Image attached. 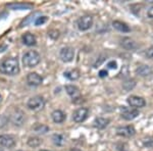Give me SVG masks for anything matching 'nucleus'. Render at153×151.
Returning a JSON list of instances; mask_svg holds the SVG:
<instances>
[{"instance_id":"nucleus-21","label":"nucleus","mask_w":153,"mask_h":151,"mask_svg":"<svg viewBox=\"0 0 153 151\" xmlns=\"http://www.w3.org/2000/svg\"><path fill=\"white\" fill-rule=\"evenodd\" d=\"M65 77L66 79H68L70 81H76L80 78V71L78 70H71L68 71H65Z\"/></svg>"},{"instance_id":"nucleus-10","label":"nucleus","mask_w":153,"mask_h":151,"mask_svg":"<svg viewBox=\"0 0 153 151\" xmlns=\"http://www.w3.org/2000/svg\"><path fill=\"white\" fill-rule=\"evenodd\" d=\"M117 134L122 137H132L136 134V130L133 126H125L117 129Z\"/></svg>"},{"instance_id":"nucleus-31","label":"nucleus","mask_w":153,"mask_h":151,"mask_svg":"<svg viewBox=\"0 0 153 151\" xmlns=\"http://www.w3.org/2000/svg\"><path fill=\"white\" fill-rule=\"evenodd\" d=\"M108 75V73H107V71L106 70H101L99 71V77L100 78H105V77H107Z\"/></svg>"},{"instance_id":"nucleus-35","label":"nucleus","mask_w":153,"mask_h":151,"mask_svg":"<svg viewBox=\"0 0 153 151\" xmlns=\"http://www.w3.org/2000/svg\"><path fill=\"white\" fill-rule=\"evenodd\" d=\"M0 151H3V150H2V149H0Z\"/></svg>"},{"instance_id":"nucleus-15","label":"nucleus","mask_w":153,"mask_h":151,"mask_svg":"<svg viewBox=\"0 0 153 151\" xmlns=\"http://www.w3.org/2000/svg\"><path fill=\"white\" fill-rule=\"evenodd\" d=\"M51 118H52L53 122L56 123H63L65 121V113L63 112V111L59 110V109H56L54 110L52 113H51Z\"/></svg>"},{"instance_id":"nucleus-25","label":"nucleus","mask_w":153,"mask_h":151,"mask_svg":"<svg viewBox=\"0 0 153 151\" xmlns=\"http://www.w3.org/2000/svg\"><path fill=\"white\" fill-rule=\"evenodd\" d=\"M135 86H136V82L134 80H128V81H126L124 83L123 87H124L127 91H130V90H132Z\"/></svg>"},{"instance_id":"nucleus-4","label":"nucleus","mask_w":153,"mask_h":151,"mask_svg":"<svg viewBox=\"0 0 153 151\" xmlns=\"http://www.w3.org/2000/svg\"><path fill=\"white\" fill-rule=\"evenodd\" d=\"M59 57L63 62H71L75 57V50L71 47H63L59 52Z\"/></svg>"},{"instance_id":"nucleus-14","label":"nucleus","mask_w":153,"mask_h":151,"mask_svg":"<svg viewBox=\"0 0 153 151\" xmlns=\"http://www.w3.org/2000/svg\"><path fill=\"white\" fill-rule=\"evenodd\" d=\"M136 73L140 77H149L152 75V68L146 64H141L136 68Z\"/></svg>"},{"instance_id":"nucleus-2","label":"nucleus","mask_w":153,"mask_h":151,"mask_svg":"<svg viewBox=\"0 0 153 151\" xmlns=\"http://www.w3.org/2000/svg\"><path fill=\"white\" fill-rule=\"evenodd\" d=\"M41 61V56L37 51L30 50L28 52L25 53L23 57V63L27 68H34Z\"/></svg>"},{"instance_id":"nucleus-7","label":"nucleus","mask_w":153,"mask_h":151,"mask_svg":"<svg viewBox=\"0 0 153 151\" xmlns=\"http://www.w3.org/2000/svg\"><path fill=\"white\" fill-rule=\"evenodd\" d=\"M89 115V109L86 107H81L78 108L75 112L73 113V120L76 123H82L87 118V116Z\"/></svg>"},{"instance_id":"nucleus-3","label":"nucleus","mask_w":153,"mask_h":151,"mask_svg":"<svg viewBox=\"0 0 153 151\" xmlns=\"http://www.w3.org/2000/svg\"><path fill=\"white\" fill-rule=\"evenodd\" d=\"M27 106L30 108L31 110L34 111H39L41 109H43L44 106H45V100L42 96H34V97L30 98Z\"/></svg>"},{"instance_id":"nucleus-32","label":"nucleus","mask_w":153,"mask_h":151,"mask_svg":"<svg viewBox=\"0 0 153 151\" xmlns=\"http://www.w3.org/2000/svg\"><path fill=\"white\" fill-rule=\"evenodd\" d=\"M147 16H149L150 19H153V6H151L149 9H148V11H147Z\"/></svg>"},{"instance_id":"nucleus-9","label":"nucleus","mask_w":153,"mask_h":151,"mask_svg":"<svg viewBox=\"0 0 153 151\" xmlns=\"http://www.w3.org/2000/svg\"><path fill=\"white\" fill-rule=\"evenodd\" d=\"M127 101L132 107L135 108V109L144 107V106L146 105V102H145L144 99L142 97H139V96H135V95L130 96V97L127 99Z\"/></svg>"},{"instance_id":"nucleus-8","label":"nucleus","mask_w":153,"mask_h":151,"mask_svg":"<svg viewBox=\"0 0 153 151\" xmlns=\"http://www.w3.org/2000/svg\"><path fill=\"white\" fill-rule=\"evenodd\" d=\"M25 120H26V118H25V113L19 109L14 110L13 113H12L11 116H10L11 123H13L14 126H19V127L23 125Z\"/></svg>"},{"instance_id":"nucleus-30","label":"nucleus","mask_w":153,"mask_h":151,"mask_svg":"<svg viewBox=\"0 0 153 151\" xmlns=\"http://www.w3.org/2000/svg\"><path fill=\"white\" fill-rule=\"evenodd\" d=\"M104 59H105V58H104V56L100 57V58H99V60H97V61H96V62L94 63V68H98V66H99L100 64L102 63L103 61H104Z\"/></svg>"},{"instance_id":"nucleus-13","label":"nucleus","mask_w":153,"mask_h":151,"mask_svg":"<svg viewBox=\"0 0 153 151\" xmlns=\"http://www.w3.org/2000/svg\"><path fill=\"white\" fill-rule=\"evenodd\" d=\"M27 82L29 85L31 86H40L43 82V79L40 75H38L37 73H30L27 76Z\"/></svg>"},{"instance_id":"nucleus-6","label":"nucleus","mask_w":153,"mask_h":151,"mask_svg":"<svg viewBox=\"0 0 153 151\" xmlns=\"http://www.w3.org/2000/svg\"><path fill=\"white\" fill-rule=\"evenodd\" d=\"M139 115V110L135 108H128L126 106L122 107V118L126 121H133Z\"/></svg>"},{"instance_id":"nucleus-16","label":"nucleus","mask_w":153,"mask_h":151,"mask_svg":"<svg viewBox=\"0 0 153 151\" xmlns=\"http://www.w3.org/2000/svg\"><path fill=\"white\" fill-rule=\"evenodd\" d=\"M122 46L127 50H135L137 48V44L134 40H132L131 38H124L122 40Z\"/></svg>"},{"instance_id":"nucleus-28","label":"nucleus","mask_w":153,"mask_h":151,"mask_svg":"<svg viewBox=\"0 0 153 151\" xmlns=\"http://www.w3.org/2000/svg\"><path fill=\"white\" fill-rule=\"evenodd\" d=\"M107 66H108V68H110V70H117V62L115 60H110L109 62L107 63Z\"/></svg>"},{"instance_id":"nucleus-20","label":"nucleus","mask_w":153,"mask_h":151,"mask_svg":"<svg viewBox=\"0 0 153 151\" xmlns=\"http://www.w3.org/2000/svg\"><path fill=\"white\" fill-rule=\"evenodd\" d=\"M7 7L14 10H25V9H31L32 5L27 3H10L7 5Z\"/></svg>"},{"instance_id":"nucleus-17","label":"nucleus","mask_w":153,"mask_h":151,"mask_svg":"<svg viewBox=\"0 0 153 151\" xmlns=\"http://www.w3.org/2000/svg\"><path fill=\"white\" fill-rule=\"evenodd\" d=\"M112 26L114 29H117V31H120V32H123V33H128V32L131 31L130 27L128 26L127 24L123 23V22H120V21L112 22Z\"/></svg>"},{"instance_id":"nucleus-1","label":"nucleus","mask_w":153,"mask_h":151,"mask_svg":"<svg viewBox=\"0 0 153 151\" xmlns=\"http://www.w3.org/2000/svg\"><path fill=\"white\" fill-rule=\"evenodd\" d=\"M0 71L7 76H14L19 73V65L18 58L7 57L0 63Z\"/></svg>"},{"instance_id":"nucleus-12","label":"nucleus","mask_w":153,"mask_h":151,"mask_svg":"<svg viewBox=\"0 0 153 151\" xmlns=\"http://www.w3.org/2000/svg\"><path fill=\"white\" fill-rule=\"evenodd\" d=\"M16 144V140L10 135H1L0 136V146L5 148H12Z\"/></svg>"},{"instance_id":"nucleus-26","label":"nucleus","mask_w":153,"mask_h":151,"mask_svg":"<svg viewBox=\"0 0 153 151\" xmlns=\"http://www.w3.org/2000/svg\"><path fill=\"white\" fill-rule=\"evenodd\" d=\"M47 19H48V18H47V16H39V18H37V19H36L35 25H36V26H41V25L45 24L46 22H47Z\"/></svg>"},{"instance_id":"nucleus-18","label":"nucleus","mask_w":153,"mask_h":151,"mask_svg":"<svg viewBox=\"0 0 153 151\" xmlns=\"http://www.w3.org/2000/svg\"><path fill=\"white\" fill-rule=\"evenodd\" d=\"M23 42L27 46H34L36 45V37L31 33H26L23 35Z\"/></svg>"},{"instance_id":"nucleus-11","label":"nucleus","mask_w":153,"mask_h":151,"mask_svg":"<svg viewBox=\"0 0 153 151\" xmlns=\"http://www.w3.org/2000/svg\"><path fill=\"white\" fill-rule=\"evenodd\" d=\"M65 91L68 95L73 98V101L74 102H76L78 99H82L81 97V93H80V90L76 86H74V85H66L65 86Z\"/></svg>"},{"instance_id":"nucleus-29","label":"nucleus","mask_w":153,"mask_h":151,"mask_svg":"<svg viewBox=\"0 0 153 151\" xmlns=\"http://www.w3.org/2000/svg\"><path fill=\"white\" fill-rule=\"evenodd\" d=\"M146 55H147L148 58L153 59V46L150 47V48L146 51Z\"/></svg>"},{"instance_id":"nucleus-22","label":"nucleus","mask_w":153,"mask_h":151,"mask_svg":"<svg viewBox=\"0 0 153 151\" xmlns=\"http://www.w3.org/2000/svg\"><path fill=\"white\" fill-rule=\"evenodd\" d=\"M33 130L34 132L38 134H46L49 132V127L46 125H43V123H36V125L33 126Z\"/></svg>"},{"instance_id":"nucleus-23","label":"nucleus","mask_w":153,"mask_h":151,"mask_svg":"<svg viewBox=\"0 0 153 151\" xmlns=\"http://www.w3.org/2000/svg\"><path fill=\"white\" fill-rule=\"evenodd\" d=\"M52 141L55 145L61 146V145L65 144V136L61 135V134H54V135L52 136Z\"/></svg>"},{"instance_id":"nucleus-27","label":"nucleus","mask_w":153,"mask_h":151,"mask_svg":"<svg viewBox=\"0 0 153 151\" xmlns=\"http://www.w3.org/2000/svg\"><path fill=\"white\" fill-rule=\"evenodd\" d=\"M143 145L147 148H153V139H145L143 141Z\"/></svg>"},{"instance_id":"nucleus-5","label":"nucleus","mask_w":153,"mask_h":151,"mask_svg":"<svg viewBox=\"0 0 153 151\" xmlns=\"http://www.w3.org/2000/svg\"><path fill=\"white\" fill-rule=\"evenodd\" d=\"M93 26V18L91 16H84L78 19V28L80 31H88Z\"/></svg>"},{"instance_id":"nucleus-19","label":"nucleus","mask_w":153,"mask_h":151,"mask_svg":"<svg viewBox=\"0 0 153 151\" xmlns=\"http://www.w3.org/2000/svg\"><path fill=\"white\" fill-rule=\"evenodd\" d=\"M109 118H97L94 121V127L97 129H105L109 123Z\"/></svg>"},{"instance_id":"nucleus-33","label":"nucleus","mask_w":153,"mask_h":151,"mask_svg":"<svg viewBox=\"0 0 153 151\" xmlns=\"http://www.w3.org/2000/svg\"><path fill=\"white\" fill-rule=\"evenodd\" d=\"M70 151H81L80 149H78V148H71Z\"/></svg>"},{"instance_id":"nucleus-36","label":"nucleus","mask_w":153,"mask_h":151,"mask_svg":"<svg viewBox=\"0 0 153 151\" xmlns=\"http://www.w3.org/2000/svg\"><path fill=\"white\" fill-rule=\"evenodd\" d=\"M19 151H22V150H19Z\"/></svg>"},{"instance_id":"nucleus-34","label":"nucleus","mask_w":153,"mask_h":151,"mask_svg":"<svg viewBox=\"0 0 153 151\" xmlns=\"http://www.w3.org/2000/svg\"><path fill=\"white\" fill-rule=\"evenodd\" d=\"M40 151H48V150H40Z\"/></svg>"},{"instance_id":"nucleus-24","label":"nucleus","mask_w":153,"mask_h":151,"mask_svg":"<svg viewBox=\"0 0 153 151\" xmlns=\"http://www.w3.org/2000/svg\"><path fill=\"white\" fill-rule=\"evenodd\" d=\"M41 144V140L40 138L38 137H30L28 139V145L30 146V147H38L39 145Z\"/></svg>"}]
</instances>
